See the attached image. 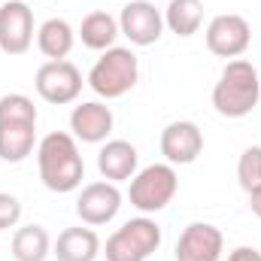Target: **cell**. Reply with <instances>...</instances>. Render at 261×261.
Wrapping results in <instances>:
<instances>
[{
	"label": "cell",
	"instance_id": "cell-18",
	"mask_svg": "<svg viewBox=\"0 0 261 261\" xmlns=\"http://www.w3.org/2000/svg\"><path fill=\"white\" fill-rule=\"evenodd\" d=\"M73 43H76V31L70 28L67 18H46L37 28V49L49 61H64L73 52Z\"/></svg>",
	"mask_w": 261,
	"mask_h": 261
},
{
	"label": "cell",
	"instance_id": "cell-12",
	"mask_svg": "<svg viewBox=\"0 0 261 261\" xmlns=\"http://www.w3.org/2000/svg\"><path fill=\"white\" fill-rule=\"evenodd\" d=\"M161 155L167 164H195L197 155L203 152V134L195 122H170L167 128L161 130Z\"/></svg>",
	"mask_w": 261,
	"mask_h": 261
},
{
	"label": "cell",
	"instance_id": "cell-19",
	"mask_svg": "<svg viewBox=\"0 0 261 261\" xmlns=\"http://www.w3.org/2000/svg\"><path fill=\"white\" fill-rule=\"evenodd\" d=\"M52 255V237L43 225H21L12 234V258L15 261H46Z\"/></svg>",
	"mask_w": 261,
	"mask_h": 261
},
{
	"label": "cell",
	"instance_id": "cell-21",
	"mask_svg": "<svg viewBox=\"0 0 261 261\" xmlns=\"http://www.w3.org/2000/svg\"><path fill=\"white\" fill-rule=\"evenodd\" d=\"M0 122H31L37 125V107L28 94H3L0 97Z\"/></svg>",
	"mask_w": 261,
	"mask_h": 261
},
{
	"label": "cell",
	"instance_id": "cell-17",
	"mask_svg": "<svg viewBox=\"0 0 261 261\" xmlns=\"http://www.w3.org/2000/svg\"><path fill=\"white\" fill-rule=\"evenodd\" d=\"M37 146V125L31 122H0V161L21 164L34 155Z\"/></svg>",
	"mask_w": 261,
	"mask_h": 261
},
{
	"label": "cell",
	"instance_id": "cell-9",
	"mask_svg": "<svg viewBox=\"0 0 261 261\" xmlns=\"http://www.w3.org/2000/svg\"><path fill=\"white\" fill-rule=\"evenodd\" d=\"M122 200L125 197H122L116 182H107V179L88 182V186H82V192L76 197V216L82 219V225L100 228V225H110L119 216Z\"/></svg>",
	"mask_w": 261,
	"mask_h": 261
},
{
	"label": "cell",
	"instance_id": "cell-2",
	"mask_svg": "<svg viewBox=\"0 0 261 261\" xmlns=\"http://www.w3.org/2000/svg\"><path fill=\"white\" fill-rule=\"evenodd\" d=\"M261 100V79L258 70L246 58L228 61L216 88H213V107L225 119H243L249 116Z\"/></svg>",
	"mask_w": 261,
	"mask_h": 261
},
{
	"label": "cell",
	"instance_id": "cell-20",
	"mask_svg": "<svg viewBox=\"0 0 261 261\" xmlns=\"http://www.w3.org/2000/svg\"><path fill=\"white\" fill-rule=\"evenodd\" d=\"M203 24V0H170L164 9V28L176 37H195Z\"/></svg>",
	"mask_w": 261,
	"mask_h": 261
},
{
	"label": "cell",
	"instance_id": "cell-8",
	"mask_svg": "<svg viewBox=\"0 0 261 261\" xmlns=\"http://www.w3.org/2000/svg\"><path fill=\"white\" fill-rule=\"evenodd\" d=\"M34 43V9L24 0H3L0 3V52L3 55H24Z\"/></svg>",
	"mask_w": 261,
	"mask_h": 261
},
{
	"label": "cell",
	"instance_id": "cell-22",
	"mask_svg": "<svg viewBox=\"0 0 261 261\" xmlns=\"http://www.w3.org/2000/svg\"><path fill=\"white\" fill-rule=\"evenodd\" d=\"M237 179H240V189L246 195L261 186V146H246L243 149V155L237 161Z\"/></svg>",
	"mask_w": 261,
	"mask_h": 261
},
{
	"label": "cell",
	"instance_id": "cell-5",
	"mask_svg": "<svg viewBox=\"0 0 261 261\" xmlns=\"http://www.w3.org/2000/svg\"><path fill=\"white\" fill-rule=\"evenodd\" d=\"M161 246V225L149 216L128 219L107 237L103 255L107 261H146Z\"/></svg>",
	"mask_w": 261,
	"mask_h": 261
},
{
	"label": "cell",
	"instance_id": "cell-6",
	"mask_svg": "<svg viewBox=\"0 0 261 261\" xmlns=\"http://www.w3.org/2000/svg\"><path fill=\"white\" fill-rule=\"evenodd\" d=\"M206 49L216 55V58H225V61H234L240 55H246V49L252 46V28L243 15L237 12H222L216 15L210 24H206Z\"/></svg>",
	"mask_w": 261,
	"mask_h": 261
},
{
	"label": "cell",
	"instance_id": "cell-25",
	"mask_svg": "<svg viewBox=\"0 0 261 261\" xmlns=\"http://www.w3.org/2000/svg\"><path fill=\"white\" fill-rule=\"evenodd\" d=\"M249 210H252V213H255V216L261 219V186L249 192Z\"/></svg>",
	"mask_w": 261,
	"mask_h": 261
},
{
	"label": "cell",
	"instance_id": "cell-23",
	"mask_svg": "<svg viewBox=\"0 0 261 261\" xmlns=\"http://www.w3.org/2000/svg\"><path fill=\"white\" fill-rule=\"evenodd\" d=\"M18 219H21V203H18V197L9 195V192H0V231L15 228Z\"/></svg>",
	"mask_w": 261,
	"mask_h": 261
},
{
	"label": "cell",
	"instance_id": "cell-16",
	"mask_svg": "<svg viewBox=\"0 0 261 261\" xmlns=\"http://www.w3.org/2000/svg\"><path fill=\"white\" fill-rule=\"evenodd\" d=\"M76 37L82 40L85 49H91V52H107V49H113L116 40L122 37L119 18H113V15L103 12V9H94V12H88V15L82 18Z\"/></svg>",
	"mask_w": 261,
	"mask_h": 261
},
{
	"label": "cell",
	"instance_id": "cell-4",
	"mask_svg": "<svg viewBox=\"0 0 261 261\" xmlns=\"http://www.w3.org/2000/svg\"><path fill=\"white\" fill-rule=\"evenodd\" d=\"M176 192H179L176 167L164 161V164H149L134 173L128 186V200L143 216H152V213H161L164 206H170Z\"/></svg>",
	"mask_w": 261,
	"mask_h": 261
},
{
	"label": "cell",
	"instance_id": "cell-13",
	"mask_svg": "<svg viewBox=\"0 0 261 261\" xmlns=\"http://www.w3.org/2000/svg\"><path fill=\"white\" fill-rule=\"evenodd\" d=\"M70 130L82 143H107V137L113 134V110L100 100H85L73 107Z\"/></svg>",
	"mask_w": 261,
	"mask_h": 261
},
{
	"label": "cell",
	"instance_id": "cell-15",
	"mask_svg": "<svg viewBox=\"0 0 261 261\" xmlns=\"http://www.w3.org/2000/svg\"><path fill=\"white\" fill-rule=\"evenodd\" d=\"M100 237L94 228H64L52 243V255L58 261H94L100 255Z\"/></svg>",
	"mask_w": 261,
	"mask_h": 261
},
{
	"label": "cell",
	"instance_id": "cell-3",
	"mask_svg": "<svg viewBox=\"0 0 261 261\" xmlns=\"http://www.w3.org/2000/svg\"><path fill=\"white\" fill-rule=\"evenodd\" d=\"M137 79H140V61H137V55L130 49H125V46L107 49L94 61V67L88 70V85L103 100L125 97L130 88L137 85Z\"/></svg>",
	"mask_w": 261,
	"mask_h": 261
},
{
	"label": "cell",
	"instance_id": "cell-7",
	"mask_svg": "<svg viewBox=\"0 0 261 261\" xmlns=\"http://www.w3.org/2000/svg\"><path fill=\"white\" fill-rule=\"evenodd\" d=\"M34 88L37 94L52 103V107H64L73 103L82 91V73L73 61H46V64L37 70V79H34Z\"/></svg>",
	"mask_w": 261,
	"mask_h": 261
},
{
	"label": "cell",
	"instance_id": "cell-24",
	"mask_svg": "<svg viewBox=\"0 0 261 261\" xmlns=\"http://www.w3.org/2000/svg\"><path fill=\"white\" fill-rule=\"evenodd\" d=\"M228 261H261V249H255V246H237L228 255Z\"/></svg>",
	"mask_w": 261,
	"mask_h": 261
},
{
	"label": "cell",
	"instance_id": "cell-26",
	"mask_svg": "<svg viewBox=\"0 0 261 261\" xmlns=\"http://www.w3.org/2000/svg\"><path fill=\"white\" fill-rule=\"evenodd\" d=\"M0 3H3V0H0Z\"/></svg>",
	"mask_w": 261,
	"mask_h": 261
},
{
	"label": "cell",
	"instance_id": "cell-10",
	"mask_svg": "<svg viewBox=\"0 0 261 261\" xmlns=\"http://www.w3.org/2000/svg\"><path fill=\"white\" fill-rule=\"evenodd\" d=\"M119 31L130 46H155L164 34V12L149 0H128L119 15Z\"/></svg>",
	"mask_w": 261,
	"mask_h": 261
},
{
	"label": "cell",
	"instance_id": "cell-14",
	"mask_svg": "<svg viewBox=\"0 0 261 261\" xmlns=\"http://www.w3.org/2000/svg\"><path fill=\"white\" fill-rule=\"evenodd\" d=\"M140 167V155H137V146H130L128 140H107L97 152V170L107 182H125L134 179Z\"/></svg>",
	"mask_w": 261,
	"mask_h": 261
},
{
	"label": "cell",
	"instance_id": "cell-1",
	"mask_svg": "<svg viewBox=\"0 0 261 261\" xmlns=\"http://www.w3.org/2000/svg\"><path fill=\"white\" fill-rule=\"evenodd\" d=\"M40 179L49 192L67 195L76 192L85 179V161L79 155V140L67 130H52L37 143Z\"/></svg>",
	"mask_w": 261,
	"mask_h": 261
},
{
	"label": "cell",
	"instance_id": "cell-11",
	"mask_svg": "<svg viewBox=\"0 0 261 261\" xmlns=\"http://www.w3.org/2000/svg\"><path fill=\"white\" fill-rule=\"evenodd\" d=\"M225 237L210 222H192L176 240V261H222Z\"/></svg>",
	"mask_w": 261,
	"mask_h": 261
}]
</instances>
